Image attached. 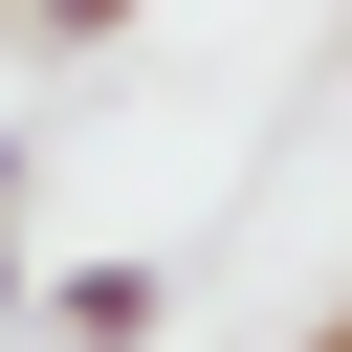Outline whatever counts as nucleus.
<instances>
[{
	"instance_id": "1",
	"label": "nucleus",
	"mask_w": 352,
	"mask_h": 352,
	"mask_svg": "<svg viewBox=\"0 0 352 352\" xmlns=\"http://www.w3.org/2000/svg\"><path fill=\"white\" fill-rule=\"evenodd\" d=\"M154 308H176V264H66L44 286V352H132Z\"/></svg>"
},
{
	"instance_id": "2",
	"label": "nucleus",
	"mask_w": 352,
	"mask_h": 352,
	"mask_svg": "<svg viewBox=\"0 0 352 352\" xmlns=\"http://www.w3.org/2000/svg\"><path fill=\"white\" fill-rule=\"evenodd\" d=\"M132 22H154V0H22V44H66V66H88V44H132Z\"/></svg>"
},
{
	"instance_id": "3",
	"label": "nucleus",
	"mask_w": 352,
	"mask_h": 352,
	"mask_svg": "<svg viewBox=\"0 0 352 352\" xmlns=\"http://www.w3.org/2000/svg\"><path fill=\"white\" fill-rule=\"evenodd\" d=\"M22 176H44V132H22V110H0V220H22Z\"/></svg>"
},
{
	"instance_id": "4",
	"label": "nucleus",
	"mask_w": 352,
	"mask_h": 352,
	"mask_svg": "<svg viewBox=\"0 0 352 352\" xmlns=\"http://www.w3.org/2000/svg\"><path fill=\"white\" fill-rule=\"evenodd\" d=\"M22 308H44V264H22V242H0V330H22Z\"/></svg>"
},
{
	"instance_id": "5",
	"label": "nucleus",
	"mask_w": 352,
	"mask_h": 352,
	"mask_svg": "<svg viewBox=\"0 0 352 352\" xmlns=\"http://www.w3.org/2000/svg\"><path fill=\"white\" fill-rule=\"evenodd\" d=\"M286 352H352V308H330V330H286Z\"/></svg>"
}]
</instances>
